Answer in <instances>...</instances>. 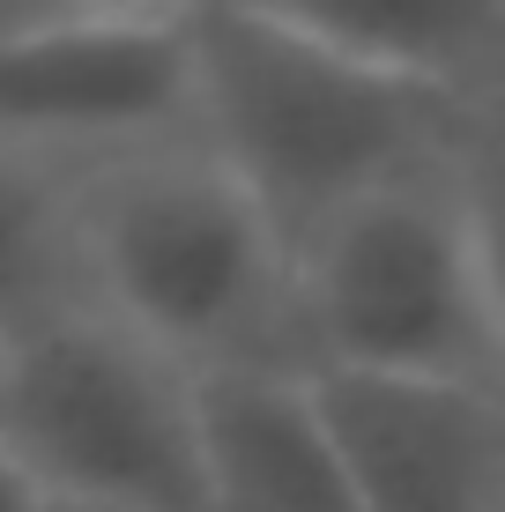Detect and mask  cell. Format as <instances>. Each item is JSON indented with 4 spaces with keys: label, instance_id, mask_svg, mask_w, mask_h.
I'll return each mask as SVG.
<instances>
[{
    "label": "cell",
    "instance_id": "ba28073f",
    "mask_svg": "<svg viewBox=\"0 0 505 512\" xmlns=\"http://www.w3.org/2000/svg\"><path fill=\"white\" fill-rule=\"evenodd\" d=\"M350 60L505 119V0H231Z\"/></svg>",
    "mask_w": 505,
    "mask_h": 512
},
{
    "label": "cell",
    "instance_id": "5b68a950",
    "mask_svg": "<svg viewBox=\"0 0 505 512\" xmlns=\"http://www.w3.org/2000/svg\"><path fill=\"white\" fill-rule=\"evenodd\" d=\"M171 141H201L194 0L67 15L0 38V149L97 171Z\"/></svg>",
    "mask_w": 505,
    "mask_h": 512
},
{
    "label": "cell",
    "instance_id": "7c38bea8",
    "mask_svg": "<svg viewBox=\"0 0 505 512\" xmlns=\"http://www.w3.org/2000/svg\"><path fill=\"white\" fill-rule=\"evenodd\" d=\"M0 512H45V490L30 483V475L8 461V453H0Z\"/></svg>",
    "mask_w": 505,
    "mask_h": 512
},
{
    "label": "cell",
    "instance_id": "277c9868",
    "mask_svg": "<svg viewBox=\"0 0 505 512\" xmlns=\"http://www.w3.org/2000/svg\"><path fill=\"white\" fill-rule=\"evenodd\" d=\"M305 372L505 386L454 164L364 193L298 245Z\"/></svg>",
    "mask_w": 505,
    "mask_h": 512
},
{
    "label": "cell",
    "instance_id": "3957f363",
    "mask_svg": "<svg viewBox=\"0 0 505 512\" xmlns=\"http://www.w3.org/2000/svg\"><path fill=\"white\" fill-rule=\"evenodd\" d=\"M0 453L45 498L112 512H216L201 379L97 305H60L8 334Z\"/></svg>",
    "mask_w": 505,
    "mask_h": 512
},
{
    "label": "cell",
    "instance_id": "9c48e42d",
    "mask_svg": "<svg viewBox=\"0 0 505 512\" xmlns=\"http://www.w3.org/2000/svg\"><path fill=\"white\" fill-rule=\"evenodd\" d=\"M75 186H82V171L0 149V327L8 334L60 305H82Z\"/></svg>",
    "mask_w": 505,
    "mask_h": 512
},
{
    "label": "cell",
    "instance_id": "6da1fadb",
    "mask_svg": "<svg viewBox=\"0 0 505 512\" xmlns=\"http://www.w3.org/2000/svg\"><path fill=\"white\" fill-rule=\"evenodd\" d=\"M82 305L194 379L305 372L298 245L208 141L112 156L75 186Z\"/></svg>",
    "mask_w": 505,
    "mask_h": 512
},
{
    "label": "cell",
    "instance_id": "7a4b0ae2",
    "mask_svg": "<svg viewBox=\"0 0 505 512\" xmlns=\"http://www.w3.org/2000/svg\"><path fill=\"white\" fill-rule=\"evenodd\" d=\"M201 141L305 245L364 193L461 164L483 112L350 60L275 15L194 0Z\"/></svg>",
    "mask_w": 505,
    "mask_h": 512
},
{
    "label": "cell",
    "instance_id": "5bb4252c",
    "mask_svg": "<svg viewBox=\"0 0 505 512\" xmlns=\"http://www.w3.org/2000/svg\"><path fill=\"white\" fill-rule=\"evenodd\" d=\"M0 357H8V327H0Z\"/></svg>",
    "mask_w": 505,
    "mask_h": 512
},
{
    "label": "cell",
    "instance_id": "8fae6325",
    "mask_svg": "<svg viewBox=\"0 0 505 512\" xmlns=\"http://www.w3.org/2000/svg\"><path fill=\"white\" fill-rule=\"evenodd\" d=\"M104 8H179V0H0V38L38 23H67V15H104Z\"/></svg>",
    "mask_w": 505,
    "mask_h": 512
},
{
    "label": "cell",
    "instance_id": "4fadbf2b",
    "mask_svg": "<svg viewBox=\"0 0 505 512\" xmlns=\"http://www.w3.org/2000/svg\"><path fill=\"white\" fill-rule=\"evenodd\" d=\"M45 512H112V505H75V498H45Z\"/></svg>",
    "mask_w": 505,
    "mask_h": 512
},
{
    "label": "cell",
    "instance_id": "8992f818",
    "mask_svg": "<svg viewBox=\"0 0 505 512\" xmlns=\"http://www.w3.org/2000/svg\"><path fill=\"white\" fill-rule=\"evenodd\" d=\"M364 512H505V386L305 372Z\"/></svg>",
    "mask_w": 505,
    "mask_h": 512
},
{
    "label": "cell",
    "instance_id": "30bf717a",
    "mask_svg": "<svg viewBox=\"0 0 505 512\" xmlns=\"http://www.w3.org/2000/svg\"><path fill=\"white\" fill-rule=\"evenodd\" d=\"M461 223H468V260H476V297L491 320L498 364H505V119H483L476 141L454 164Z\"/></svg>",
    "mask_w": 505,
    "mask_h": 512
},
{
    "label": "cell",
    "instance_id": "52a82bcc",
    "mask_svg": "<svg viewBox=\"0 0 505 512\" xmlns=\"http://www.w3.org/2000/svg\"><path fill=\"white\" fill-rule=\"evenodd\" d=\"M201 431L216 512H364L305 372H208Z\"/></svg>",
    "mask_w": 505,
    "mask_h": 512
}]
</instances>
